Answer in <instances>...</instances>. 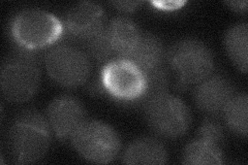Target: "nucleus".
Here are the masks:
<instances>
[{"mask_svg": "<svg viewBox=\"0 0 248 165\" xmlns=\"http://www.w3.org/2000/svg\"><path fill=\"white\" fill-rule=\"evenodd\" d=\"M169 154L165 145L154 137H140L130 143L122 154L125 164H166Z\"/></svg>", "mask_w": 248, "mask_h": 165, "instance_id": "13", "label": "nucleus"}, {"mask_svg": "<svg viewBox=\"0 0 248 165\" xmlns=\"http://www.w3.org/2000/svg\"><path fill=\"white\" fill-rule=\"evenodd\" d=\"M227 126L238 135L246 136L248 131V97L245 93L235 94L222 112Z\"/></svg>", "mask_w": 248, "mask_h": 165, "instance_id": "17", "label": "nucleus"}, {"mask_svg": "<svg viewBox=\"0 0 248 165\" xmlns=\"http://www.w3.org/2000/svg\"><path fill=\"white\" fill-rule=\"evenodd\" d=\"M41 70L36 60L21 53L7 59L0 73L3 97L14 104H22L32 98L40 88Z\"/></svg>", "mask_w": 248, "mask_h": 165, "instance_id": "6", "label": "nucleus"}, {"mask_svg": "<svg viewBox=\"0 0 248 165\" xmlns=\"http://www.w3.org/2000/svg\"><path fill=\"white\" fill-rule=\"evenodd\" d=\"M223 129L221 125L212 118H208L202 123L198 131V137L208 139L220 146L223 141Z\"/></svg>", "mask_w": 248, "mask_h": 165, "instance_id": "20", "label": "nucleus"}, {"mask_svg": "<svg viewBox=\"0 0 248 165\" xmlns=\"http://www.w3.org/2000/svg\"><path fill=\"white\" fill-rule=\"evenodd\" d=\"M64 26L55 15L38 9H27L16 14L10 24L13 41L26 52L38 51L55 45Z\"/></svg>", "mask_w": 248, "mask_h": 165, "instance_id": "2", "label": "nucleus"}, {"mask_svg": "<svg viewBox=\"0 0 248 165\" xmlns=\"http://www.w3.org/2000/svg\"><path fill=\"white\" fill-rule=\"evenodd\" d=\"M165 57L166 53L160 39L152 33H142L136 48L125 59L146 74L161 66Z\"/></svg>", "mask_w": 248, "mask_h": 165, "instance_id": "14", "label": "nucleus"}, {"mask_svg": "<svg viewBox=\"0 0 248 165\" xmlns=\"http://www.w3.org/2000/svg\"><path fill=\"white\" fill-rule=\"evenodd\" d=\"M166 58L178 75V84L183 88L198 85L211 75L214 70L212 52L196 38L177 42L167 52Z\"/></svg>", "mask_w": 248, "mask_h": 165, "instance_id": "3", "label": "nucleus"}, {"mask_svg": "<svg viewBox=\"0 0 248 165\" xmlns=\"http://www.w3.org/2000/svg\"><path fill=\"white\" fill-rule=\"evenodd\" d=\"M224 48L231 60L243 74L247 73L248 25L239 23L232 26L224 36Z\"/></svg>", "mask_w": 248, "mask_h": 165, "instance_id": "16", "label": "nucleus"}, {"mask_svg": "<svg viewBox=\"0 0 248 165\" xmlns=\"http://www.w3.org/2000/svg\"><path fill=\"white\" fill-rule=\"evenodd\" d=\"M112 4L116 7V9L124 12V13H131L136 11L138 7L142 4L141 1H114Z\"/></svg>", "mask_w": 248, "mask_h": 165, "instance_id": "21", "label": "nucleus"}, {"mask_svg": "<svg viewBox=\"0 0 248 165\" xmlns=\"http://www.w3.org/2000/svg\"><path fill=\"white\" fill-rule=\"evenodd\" d=\"M106 31L116 58H126L134 51L142 35L136 23L125 17L113 19L107 25Z\"/></svg>", "mask_w": 248, "mask_h": 165, "instance_id": "12", "label": "nucleus"}, {"mask_svg": "<svg viewBox=\"0 0 248 165\" xmlns=\"http://www.w3.org/2000/svg\"><path fill=\"white\" fill-rule=\"evenodd\" d=\"M45 67L54 82L66 88L84 85L91 74L88 55L71 45L53 46L45 56Z\"/></svg>", "mask_w": 248, "mask_h": 165, "instance_id": "7", "label": "nucleus"}, {"mask_svg": "<svg viewBox=\"0 0 248 165\" xmlns=\"http://www.w3.org/2000/svg\"><path fill=\"white\" fill-rule=\"evenodd\" d=\"M100 83L115 99L138 102L146 89V75L128 59L116 58L104 64Z\"/></svg>", "mask_w": 248, "mask_h": 165, "instance_id": "8", "label": "nucleus"}, {"mask_svg": "<svg viewBox=\"0 0 248 165\" xmlns=\"http://www.w3.org/2000/svg\"><path fill=\"white\" fill-rule=\"evenodd\" d=\"M103 7L93 1H82L75 4L66 14L65 26L74 37L88 42L105 27Z\"/></svg>", "mask_w": 248, "mask_h": 165, "instance_id": "10", "label": "nucleus"}, {"mask_svg": "<svg viewBox=\"0 0 248 165\" xmlns=\"http://www.w3.org/2000/svg\"><path fill=\"white\" fill-rule=\"evenodd\" d=\"M71 143L82 158L97 164L114 161L121 151L118 132L97 120L85 121L71 137Z\"/></svg>", "mask_w": 248, "mask_h": 165, "instance_id": "4", "label": "nucleus"}, {"mask_svg": "<svg viewBox=\"0 0 248 165\" xmlns=\"http://www.w3.org/2000/svg\"><path fill=\"white\" fill-rule=\"evenodd\" d=\"M146 89L139 104L145 105L151 99L168 93L169 75L164 66H159L151 72L146 73Z\"/></svg>", "mask_w": 248, "mask_h": 165, "instance_id": "18", "label": "nucleus"}, {"mask_svg": "<svg viewBox=\"0 0 248 165\" xmlns=\"http://www.w3.org/2000/svg\"><path fill=\"white\" fill-rule=\"evenodd\" d=\"M182 162L190 165H206L223 163L221 146L205 138L198 137L185 147Z\"/></svg>", "mask_w": 248, "mask_h": 165, "instance_id": "15", "label": "nucleus"}, {"mask_svg": "<svg viewBox=\"0 0 248 165\" xmlns=\"http://www.w3.org/2000/svg\"><path fill=\"white\" fill-rule=\"evenodd\" d=\"M143 106L149 127L161 137H180L190 127L191 113L187 105L173 94H162Z\"/></svg>", "mask_w": 248, "mask_h": 165, "instance_id": "5", "label": "nucleus"}, {"mask_svg": "<svg viewBox=\"0 0 248 165\" xmlns=\"http://www.w3.org/2000/svg\"><path fill=\"white\" fill-rule=\"evenodd\" d=\"M227 4L231 7L232 11H236L238 13H243L247 11V5L248 2L246 0H243V1H228Z\"/></svg>", "mask_w": 248, "mask_h": 165, "instance_id": "22", "label": "nucleus"}, {"mask_svg": "<svg viewBox=\"0 0 248 165\" xmlns=\"http://www.w3.org/2000/svg\"><path fill=\"white\" fill-rule=\"evenodd\" d=\"M106 27L99 33H97L96 35L90 38L88 42H86L90 56L94 58L96 61L102 62V63L105 64L116 59L112 46L110 43H108Z\"/></svg>", "mask_w": 248, "mask_h": 165, "instance_id": "19", "label": "nucleus"}, {"mask_svg": "<svg viewBox=\"0 0 248 165\" xmlns=\"http://www.w3.org/2000/svg\"><path fill=\"white\" fill-rule=\"evenodd\" d=\"M51 127L46 117L26 109L14 120L9 132V145L15 161L30 164L43 159L51 145Z\"/></svg>", "mask_w": 248, "mask_h": 165, "instance_id": "1", "label": "nucleus"}, {"mask_svg": "<svg viewBox=\"0 0 248 165\" xmlns=\"http://www.w3.org/2000/svg\"><path fill=\"white\" fill-rule=\"evenodd\" d=\"M46 119L52 132L58 138L71 139L86 121V112L78 98L72 95H60L50 102L46 108Z\"/></svg>", "mask_w": 248, "mask_h": 165, "instance_id": "9", "label": "nucleus"}, {"mask_svg": "<svg viewBox=\"0 0 248 165\" xmlns=\"http://www.w3.org/2000/svg\"><path fill=\"white\" fill-rule=\"evenodd\" d=\"M235 95L230 81L221 75H209L196 85L193 99L202 112L209 115L222 114L224 107Z\"/></svg>", "mask_w": 248, "mask_h": 165, "instance_id": "11", "label": "nucleus"}]
</instances>
